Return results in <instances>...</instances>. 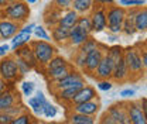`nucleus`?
Wrapping results in <instances>:
<instances>
[{
  "label": "nucleus",
  "mask_w": 147,
  "mask_h": 124,
  "mask_svg": "<svg viewBox=\"0 0 147 124\" xmlns=\"http://www.w3.org/2000/svg\"><path fill=\"white\" fill-rule=\"evenodd\" d=\"M30 6L24 1V0H17V1H11L9 3L6 7H3L0 10V16L1 18H9L13 20L18 24L24 25L27 23V20L30 17Z\"/></svg>",
  "instance_id": "obj_1"
},
{
  "label": "nucleus",
  "mask_w": 147,
  "mask_h": 124,
  "mask_svg": "<svg viewBox=\"0 0 147 124\" xmlns=\"http://www.w3.org/2000/svg\"><path fill=\"white\" fill-rule=\"evenodd\" d=\"M30 45L33 48V52L36 55L37 64L41 68H45V65L58 54V48L55 47L51 41L44 40H31Z\"/></svg>",
  "instance_id": "obj_2"
},
{
  "label": "nucleus",
  "mask_w": 147,
  "mask_h": 124,
  "mask_svg": "<svg viewBox=\"0 0 147 124\" xmlns=\"http://www.w3.org/2000/svg\"><path fill=\"white\" fill-rule=\"evenodd\" d=\"M123 59L127 65L129 71H130V79L139 78L142 75V72L144 71L143 68V62H142V56H140V51L134 47H129L125 48V54H123Z\"/></svg>",
  "instance_id": "obj_3"
},
{
  "label": "nucleus",
  "mask_w": 147,
  "mask_h": 124,
  "mask_svg": "<svg viewBox=\"0 0 147 124\" xmlns=\"http://www.w3.org/2000/svg\"><path fill=\"white\" fill-rule=\"evenodd\" d=\"M0 78L4 79L7 83L16 82L21 78L16 65L14 55H6L0 59Z\"/></svg>",
  "instance_id": "obj_4"
},
{
  "label": "nucleus",
  "mask_w": 147,
  "mask_h": 124,
  "mask_svg": "<svg viewBox=\"0 0 147 124\" xmlns=\"http://www.w3.org/2000/svg\"><path fill=\"white\" fill-rule=\"evenodd\" d=\"M92 23V33H102L108 27L106 20V7L102 4H93V9L89 13Z\"/></svg>",
  "instance_id": "obj_5"
},
{
  "label": "nucleus",
  "mask_w": 147,
  "mask_h": 124,
  "mask_svg": "<svg viewBox=\"0 0 147 124\" xmlns=\"http://www.w3.org/2000/svg\"><path fill=\"white\" fill-rule=\"evenodd\" d=\"M105 52H106L105 47L99 45L98 48H95V50H92L91 52L86 54L85 65H84V69H82V71L85 72V73H88V75H91V76H93V72L96 71V68H98L99 62L102 61Z\"/></svg>",
  "instance_id": "obj_6"
},
{
  "label": "nucleus",
  "mask_w": 147,
  "mask_h": 124,
  "mask_svg": "<svg viewBox=\"0 0 147 124\" xmlns=\"http://www.w3.org/2000/svg\"><path fill=\"white\" fill-rule=\"evenodd\" d=\"M82 80H85L84 76H82V73L78 72L76 69H72V71L69 72L65 78L59 79L58 82H54L53 86H50V90H53V92L55 93V92H58V90H62V89L75 86L76 83H79V82H82Z\"/></svg>",
  "instance_id": "obj_7"
},
{
  "label": "nucleus",
  "mask_w": 147,
  "mask_h": 124,
  "mask_svg": "<svg viewBox=\"0 0 147 124\" xmlns=\"http://www.w3.org/2000/svg\"><path fill=\"white\" fill-rule=\"evenodd\" d=\"M23 25L9 18H0V40L9 41L20 31Z\"/></svg>",
  "instance_id": "obj_8"
},
{
  "label": "nucleus",
  "mask_w": 147,
  "mask_h": 124,
  "mask_svg": "<svg viewBox=\"0 0 147 124\" xmlns=\"http://www.w3.org/2000/svg\"><path fill=\"white\" fill-rule=\"evenodd\" d=\"M113 68H115V64L112 62L109 56L105 54L102 61L99 62L96 71L93 72V78L96 80H105V79H112V75H113Z\"/></svg>",
  "instance_id": "obj_9"
},
{
  "label": "nucleus",
  "mask_w": 147,
  "mask_h": 124,
  "mask_svg": "<svg viewBox=\"0 0 147 124\" xmlns=\"http://www.w3.org/2000/svg\"><path fill=\"white\" fill-rule=\"evenodd\" d=\"M126 17V9L122 6L112 4L106 7V20H108V27L110 25H122Z\"/></svg>",
  "instance_id": "obj_10"
},
{
  "label": "nucleus",
  "mask_w": 147,
  "mask_h": 124,
  "mask_svg": "<svg viewBox=\"0 0 147 124\" xmlns=\"http://www.w3.org/2000/svg\"><path fill=\"white\" fill-rule=\"evenodd\" d=\"M126 109H127V114L130 117V123L131 124H147L146 116L142 111V107L139 100H130L126 103Z\"/></svg>",
  "instance_id": "obj_11"
},
{
  "label": "nucleus",
  "mask_w": 147,
  "mask_h": 124,
  "mask_svg": "<svg viewBox=\"0 0 147 124\" xmlns=\"http://www.w3.org/2000/svg\"><path fill=\"white\" fill-rule=\"evenodd\" d=\"M108 113L119 124H131L130 123V117L127 114L126 103H115V105H112L108 109Z\"/></svg>",
  "instance_id": "obj_12"
},
{
  "label": "nucleus",
  "mask_w": 147,
  "mask_h": 124,
  "mask_svg": "<svg viewBox=\"0 0 147 124\" xmlns=\"http://www.w3.org/2000/svg\"><path fill=\"white\" fill-rule=\"evenodd\" d=\"M72 111L81 113V114H88V116H96V113L100 110V102L98 99H93L89 102L78 103V105H71Z\"/></svg>",
  "instance_id": "obj_13"
},
{
  "label": "nucleus",
  "mask_w": 147,
  "mask_h": 124,
  "mask_svg": "<svg viewBox=\"0 0 147 124\" xmlns=\"http://www.w3.org/2000/svg\"><path fill=\"white\" fill-rule=\"evenodd\" d=\"M13 55L14 56H18V58H21L24 62H27L33 69L38 66V64H37V59H36V55L33 52V48H31V45L30 44H26V45H23V47H20L17 50H14L13 51Z\"/></svg>",
  "instance_id": "obj_14"
},
{
  "label": "nucleus",
  "mask_w": 147,
  "mask_h": 124,
  "mask_svg": "<svg viewBox=\"0 0 147 124\" xmlns=\"http://www.w3.org/2000/svg\"><path fill=\"white\" fill-rule=\"evenodd\" d=\"M91 37V34H88L86 31H84L81 27L75 25L69 30V37H68V44L74 47V48H79L88 38Z\"/></svg>",
  "instance_id": "obj_15"
},
{
  "label": "nucleus",
  "mask_w": 147,
  "mask_h": 124,
  "mask_svg": "<svg viewBox=\"0 0 147 124\" xmlns=\"http://www.w3.org/2000/svg\"><path fill=\"white\" fill-rule=\"evenodd\" d=\"M93 99H98V93L96 89L91 86V85H85L84 88H81L78 90V93L75 95V97L72 99L71 105H78V103H84V102H89Z\"/></svg>",
  "instance_id": "obj_16"
},
{
  "label": "nucleus",
  "mask_w": 147,
  "mask_h": 124,
  "mask_svg": "<svg viewBox=\"0 0 147 124\" xmlns=\"http://www.w3.org/2000/svg\"><path fill=\"white\" fill-rule=\"evenodd\" d=\"M85 85H86L85 80H82V82L76 83L75 86H71V88H67V89H62V90L55 92V96H57V99H58L59 102H64V103H69V105H71L72 99L75 97V95L78 93V90L81 88H84Z\"/></svg>",
  "instance_id": "obj_17"
},
{
  "label": "nucleus",
  "mask_w": 147,
  "mask_h": 124,
  "mask_svg": "<svg viewBox=\"0 0 147 124\" xmlns=\"http://www.w3.org/2000/svg\"><path fill=\"white\" fill-rule=\"evenodd\" d=\"M112 79L115 82H119V83H123L130 79V71H129L127 65L125 62V59L122 58L119 62L115 64V68H113V75H112Z\"/></svg>",
  "instance_id": "obj_18"
},
{
  "label": "nucleus",
  "mask_w": 147,
  "mask_h": 124,
  "mask_svg": "<svg viewBox=\"0 0 147 124\" xmlns=\"http://www.w3.org/2000/svg\"><path fill=\"white\" fill-rule=\"evenodd\" d=\"M18 100H20V97H18V95H16V92L6 89L4 92L0 93V111H6L9 107L18 103Z\"/></svg>",
  "instance_id": "obj_19"
},
{
  "label": "nucleus",
  "mask_w": 147,
  "mask_h": 124,
  "mask_svg": "<svg viewBox=\"0 0 147 124\" xmlns=\"http://www.w3.org/2000/svg\"><path fill=\"white\" fill-rule=\"evenodd\" d=\"M72 69H74V65L71 62H68V64H65V65H62L59 68H55L53 71H45V73H47V78L54 83V82H58L59 79L65 78Z\"/></svg>",
  "instance_id": "obj_20"
},
{
  "label": "nucleus",
  "mask_w": 147,
  "mask_h": 124,
  "mask_svg": "<svg viewBox=\"0 0 147 124\" xmlns=\"http://www.w3.org/2000/svg\"><path fill=\"white\" fill-rule=\"evenodd\" d=\"M78 17H79V14H78L74 9H68V10L62 11V16H61V18H59L58 24L62 25V27H65V28H69V30H71L72 27L76 25Z\"/></svg>",
  "instance_id": "obj_21"
},
{
  "label": "nucleus",
  "mask_w": 147,
  "mask_h": 124,
  "mask_svg": "<svg viewBox=\"0 0 147 124\" xmlns=\"http://www.w3.org/2000/svg\"><path fill=\"white\" fill-rule=\"evenodd\" d=\"M51 40L57 44H65L68 42V37H69V28H65L59 24H57L54 27H51Z\"/></svg>",
  "instance_id": "obj_22"
},
{
  "label": "nucleus",
  "mask_w": 147,
  "mask_h": 124,
  "mask_svg": "<svg viewBox=\"0 0 147 124\" xmlns=\"http://www.w3.org/2000/svg\"><path fill=\"white\" fill-rule=\"evenodd\" d=\"M61 16H62V10H59L55 6L48 7L47 11H45V14H44V23H45V25L50 27V28L57 25L58 21H59V18H61Z\"/></svg>",
  "instance_id": "obj_23"
},
{
  "label": "nucleus",
  "mask_w": 147,
  "mask_h": 124,
  "mask_svg": "<svg viewBox=\"0 0 147 124\" xmlns=\"http://www.w3.org/2000/svg\"><path fill=\"white\" fill-rule=\"evenodd\" d=\"M134 25L137 33H146L147 31V7H139L136 16H134Z\"/></svg>",
  "instance_id": "obj_24"
},
{
  "label": "nucleus",
  "mask_w": 147,
  "mask_h": 124,
  "mask_svg": "<svg viewBox=\"0 0 147 124\" xmlns=\"http://www.w3.org/2000/svg\"><path fill=\"white\" fill-rule=\"evenodd\" d=\"M69 124H95L96 119L95 116H88V114H81L76 111H71L68 114V120Z\"/></svg>",
  "instance_id": "obj_25"
},
{
  "label": "nucleus",
  "mask_w": 147,
  "mask_h": 124,
  "mask_svg": "<svg viewBox=\"0 0 147 124\" xmlns=\"http://www.w3.org/2000/svg\"><path fill=\"white\" fill-rule=\"evenodd\" d=\"M10 41H11V44H10V51H14V50H17V48L26 45V44H30V41H31V34L24 33V31L20 30Z\"/></svg>",
  "instance_id": "obj_26"
},
{
  "label": "nucleus",
  "mask_w": 147,
  "mask_h": 124,
  "mask_svg": "<svg viewBox=\"0 0 147 124\" xmlns=\"http://www.w3.org/2000/svg\"><path fill=\"white\" fill-rule=\"evenodd\" d=\"M93 0H72V6L71 9H74L79 16L81 14H89L93 9Z\"/></svg>",
  "instance_id": "obj_27"
},
{
  "label": "nucleus",
  "mask_w": 147,
  "mask_h": 124,
  "mask_svg": "<svg viewBox=\"0 0 147 124\" xmlns=\"http://www.w3.org/2000/svg\"><path fill=\"white\" fill-rule=\"evenodd\" d=\"M105 54H106L110 59H112V62H113V64H116V62H119V61L123 58L125 48H123V47H120V45H112V47L108 48V51H106Z\"/></svg>",
  "instance_id": "obj_28"
},
{
  "label": "nucleus",
  "mask_w": 147,
  "mask_h": 124,
  "mask_svg": "<svg viewBox=\"0 0 147 124\" xmlns=\"http://www.w3.org/2000/svg\"><path fill=\"white\" fill-rule=\"evenodd\" d=\"M122 33L126 34V36H129V37H133L136 33H137L133 17H127V16L125 17V21H123V24H122Z\"/></svg>",
  "instance_id": "obj_29"
},
{
  "label": "nucleus",
  "mask_w": 147,
  "mask_h": 124,
  "mask_svg": "<svg viewBox=\"0 0 147 124\" xmlns=\"http://www.w3.org/2000/svg\"><path fill=\"white\" fill-rule=\"evenodd\" d=\"M78 27H81L84 31H86L88 34H92V23H91V17L89 14H81L78 17V23H76Z\"/></svg>",
  "instance_id": "obj_30"
},
{
  "label": "nucleus",
  "mask_w": 147,
  "mask_h": 124,
  "mask_svg": "<svg viewBox=\"0 0 147 124\" xmlns=\"http://www.w3.org/2000/svg\"><path fill=\"white\" fill-rule=\"evenodd\" d=\"M65 64H68V61L64 58V56H61V55H55L54 58L45 65V71H53V69H55V68H59V66H62V65H65Z\"/></svg>",
  "instance_id": "obj_31"
},
{
  "label": "nucleus",
  "mask_w": 147,
  "mask_h": 124,
  "mask_svg": "<svg viewBox=\"0 0 147 124\" xmlns=\"http://www.w3.org/2000/svg\"><path fill=\"white\" fill-rule=\"evenodd\" d=\"M33 36L36 37L37 40H44V41H51V36H50V33L47 31V28L44 27V25H37L34 27V30H33Z\"/></svg>",
  "instance_id": "obj_32"
},
{
  "label": "nucleus",
  "mask_w": 147,
  "mask_h": 124,
  "mask_svg": "<svg viewBox=\"0 0 147 124\" xmlns=\"http://www.w3.org/2000/svg\"><path fill=\"white\" fill-rule=\"evenodd\" d=\"M41 111H42V116H44L45 119H54L55 116H57V113H58L57 107H55L54 105H51L50 102H45V103L41 106Z\"/></svg>",
  "instance_id": "obj_33"
},
{
  "label": "nucleus",
  "mask_w": 147,
  "mask_h": 124,
  "mask_svg": "<svg viewBox=\"0 0 147 124\" xmlns=\"http://www.w3.org/2000/svg\"><path fill=\"white\" fill-rule=\"evenodd\" d=\"M99 45H100V44H99V42H98L96 40H93L92 37H89V38H88V40H86V41H85V42H84V44H82V45H81V47L78 48V50H79L81 52H84L85 55H86L88 52H91L92 50L98 48Z\"/></svg>",
  "instance_id": "obj_34"
},
{
  "label": "nucleus",
  "mask_w": 147,
  "mask_h": 124,
  "mask_svg": "<svg viewBox=\"0 0 147 124\" xmlns=\"http://www.w3.org/2000/svg\"><path fill=\"white\" fill-rule=\"evenodd\" d=\"M34 120H33V116L27 111H23L21 114H18L16 117H13V121L11 124H33Z\"/></svg>",
  "instance_id": "obj_35"
},
{
  "label": "nucleus",
  "mask_w": 147,
  "mask_h": 124,
  "mask_svg": "<svg viewBox=\"0 0 147 124\" xmlns=\"http://www.w3.org/2000/svg\"><path fill=\"white\" fill-rule=\"evenodd\" d=\"M14 59H16V65H17V69H18V73H20V76H24V75H27L28 72L31 71L33 68L27 64V62H24L21 58H18V56H14Z\"/></svg>",
  "instance_id": "obj_36"
},
{
  "label": "nucleus",
  "mask_w": 147,
  "mask_h": 124,
  "mask_svg": "<svg viewBox=\"0 0 147 124\" xmlns=\"http://www.w3.org/2000/svg\"><path fill=\"white\" fill-rule=\"evenodd\" d=\"M119 4L125 9L129 7H143L146 4V0H119Z\"/></svg>",
  "instance_id": "obj_37"
},
{
  "label": "nucleus",
  "mask_w": 147,
  "mask_h": 124,
  "mask_svg": "<svg viewBox=\"0 0 147 124\" xmlns=\"http://www.w3.org/2000/svg\"><path fill=\"white\" fill-rule=\"evenodd\" d=\"M85 58H86V55L84 52H81L79 50L75 52L74 55V65L76 66V68H79V69H84V65H85Z\"/></svg>",
  "instance_id": "obj_38"
},
{
  "label": "nucleus",
  "mask_w": 147,
  "mask_h": 124,
  "mask_svg": "<svg viewBox=\"0 0 147 124\" xmlns=\"http://www.w3.org/2000/svg\"><path fill=\"white\" fill-rule=\"evenodd\" d=\"M27 103H28V106L33 109V111H34L36 114H38V116H42V111H41V105L38 103V100H37L36 97H28Z\"/></svg>",
  "instance_id": "obj_39"
},
{
  "label": "nucleus",
  "mask_w": 147,
  "mask_h": 124,
  "mask_svg": "<svg viewBox=\"0 0 147 124\" xmlns=\"http://www.w3.org/2000/svg\"><path fill=\"white\" fill-rule=\"evenodd\" d=\"M53 4H54L55 7H58L59 10L65 11V10L71 9V6H72V0H54Z\"/></svg>",
  "instance_id": "obj_40"
},
{
  "label": "nucleus",
  "mask_w": 147,
  "mask_h": 124,
  "mask_svg": "<svg viewBox=\"0 0 147 124\" xmlns=\"http://www.w3.org/2000/svg\"><path fill=\"white\" fill-rule=\"evenodd\" d=\"M21 92L24 96H31L34 92V82H23L21 83Z\"/></svg>",
  "instance_id": "obj_41"
},
{
  "label": "nucleus",
  "mask_w": 147,
  "mask_h": 124,
  "mask_svg": "<svg viewBox=\"0 0 147 124\" xmlns=\"http://www.w3.org/2000/svg\"><path fill=\"white\" fill-rule=\"evenodd\" d=\"M96 88L99 89V90H102V92H108V90H110V89L113 88V82H112V79L98 80V85H96Z\"/></svg>",
  "instance_id": "obj_42"
},
{
  "label": "nucleus",
  "mask_w": 147,
  "mask_h": 124,
  "mask_svg": "<svg viewBox=\"0 0 147 124\" xmlns=\"http://www.w3.org/2000/svg\"><path fill=\"white\" fill-rule=\"evenodd\" d=\"M24 111V107L21 106L20 103H16L14 106L9 107L7 110H6V113H9L10 116H13V117H16V116H18V114H21Z\"/></svg>",
  "instance_id": "obj_43"
},
{
  "label": "nucleus",
  "mask_w": 147,
  "mask_h": 124,
  "mask_svg": "<svg viewBox=\"0 0 147 124\" xmlns=\"http://www.w3.org/2000/svg\"><path fill=\"white\" fill-rule=\"evenodd\" d=\"M99 124H119L112 116H110L109 113L106 111V113H103L102 114V117L99 119Z\"/></svg>",
  "instance_id": "obj_44"
},
{
  "label": "nucleus",
  "mask_w": 147,
  "mask_h": 124,
  "mask_svg": "<svg viewBox=\"0 0 147 124\" xmlns=\"http://www.w3.org/2000/svg\"><path fill=\"white\" fill-rule=\"evenodd\" d=\"M13 116H10L6 111H0V124H11Z\"/></svg>",
  "instance_id": "obj_45"
},
{
  "label": "nucleus",
  "mask_w": 147,
  "mask_h": 124,
  "mask_svg": "<svg viewBox=\"0 0 147 124\" xmlns=\"http://www.w3.org/2000/svg\"><path fill=\"white\" fill-rule=\"evenodd\" d=\"M136 95V90L134 89H123V90H120V93H119V96L120 97H123V99H129V97H131V96H134Z\"/></svg>",
  "instance_id": "obj_46"
},
{
  "label": "nucleus",
  "mask_w": 147,
  "mask_h": 124,
  "mask_svg": "<svg viewBox=\"0 0 147 124\" xmlns=\"http://www.w3.org/2000/svg\"><path fill=\"white\" fill-rule=\"evenodd\" d=\"M140 51V56H142V62H143V68L147 69V47L139 50Z\"/></svg>",
  "instance_id": "obj_47"
},
{
  "label": "nucleus",
  "mask_w": 147,
  "mask_h": 124,
  "mask_svg": "<svg viewBox=\"0 0 147 124\" xmlns=\"http://www.w3.org/2000/svg\"><path fill=\"white\" fill-rule=\"evenodd\" d=\"M34 27H36V24H34V23H30V24L23 25L20 30H21V31H24V33H28V34H31V36H33V30H34Z\"/></svg>",
  "instance_id": "obj_48"
},
{
  "label": "nucleus",
  "mask_w": 147,
  "mask_h": 124,
  "mask_svg": "<svg viewBox=\"0 0 147 124\" xmlns=\"http://www.w3.org/2000/svg\"><path fill=\"white\" fill-rule=\"evenodd\" d=\"M9 52H10V45H9V44H3V45H0V58L9 55Z\"/></svg>",
  "instance_id": "obj_49"
},
{
  "label": "nucleus",
  "mask_w": 147,
  "mask_h": 124,
  "mask_svg": "<svg viewBox=\"0 0 147 124\" xmlns=\"http://www.w3.org/2000/svg\"><path fill=\"white\" fill-rule=\"evenodd\" d=\"M34 97H36L37 100H38V103H40L41 106H42L45 102H48V100H47V97L44 96V93H42V92H40V90H38V92L36 93V96H34Z\"/></svg>",
  "instance_id": "obj_50"
},
{
  "label": "nucleus",
  "mask_w": 147,
  "mask_h": 124,
  "mask_svg": "<svg viewBox=\"0 0 147 124\" xmlns=\"http://www.w3.org/2000/svg\"><path fill=\"white\" fill-rule=\"evenodd\" d=\"M139 103H140V107H142L143 114L146 116V119H147V97H142V99L139 100Z\"/></svg>",
  "instance_id": "obj_51"
},
{
  "label": "nucleus",
  "mask_w": 147,
  "mask_h": 124,
  "mask_svg": "<svg viewBox=\"0 0 147 124\" xmlns=\"http://www.w3.org/2000/svg\"><path fill=\"white\" fill-rule=\"evenodd\" d=\"M93 3H96V4H102V6L108 7V6L115 4V0H93Z\"/></svg>",
  "instance_id": "obj_52"
},
{
  "label": "nucleus",
  "mask_w": 147,
  "mask_h": 124,
  "mask_svg": "<svg viewBox=\"0 0 147 124\" xmlns=\"http://www.w3.org/2000/svg\"><path fill=\"white\" fill-rule=\"evenodd\" d=\"M6 89H7V82H6L4 79H1V78H0V93H1V92H4Z\"/></svg>",
  "instance_id": "obj_53"
},
{
  "label": "nucleus",
  "mask_w": 147,
  "mask_h": 124,
  "mask_svg": "<svg viewBox=\"0 0 147 124\" xmlns=\"http://www.w3.org/2000/svg\"><path fill=\"white\" fill-rule=\"evenodd\" d=\"M117 38H119V36L117 34H108V41H110V42H116L117 41Z\"/></svg>",
  "instance_id": "obj_54"
},
{
  "label": "nucleus",
  "mask_w": 147,
  "mask_h": 124,
  "mask_svg": "<svg viewBox=\"0 0 147 124\" xmlns=\"http://www.w3.org/2000/svg\"><path fill=\"white\" fill-rule=\"evenodd\" d=\"M7 4H9V1H7V0H0V10H1L3 7H6Z\"/></svg>",
  "instance_id": "obj_55"
},
{
  "label": "nucleus",
  "mask_w": 147,
  "mask_h": 124,
  "mask_svg": "<svg viewBox=\"0 0 147 124\" xmlns=\"http://www.w3.org/2000/svg\"><path fill=\"white\" fill-rule=\"evenodd\" d=\"M24 1H26L27 4H36L37 1H38V0H24Z\"/></svg>",
  "instance_id": "obj_56"
},
{
  "label": "nucleus",
  "mask_w": 147,
  "mask_h": 124,
  "mask_svg": "<svg viewBox=\"0 0 147 124\" xmlns=\"http://www.w3.org/2000/svg\"><path fill=\"white\" fill-rule=\"evenodd\" d=\"M7 1H9V3H11V1H17V0H7Z\"/></svg>",
  "instance_id": "obj_57"
},
{
  "label": "nucleus",
  "mask_w": 147,
  "mask_h": 124,
  "mask_svg": "<svg viewBox=\"0 0 147 124\" xmlns=\"http://www.w3.org/2000/svg\"><path fill=\"white\" fill-rule=\"evenodd\" d=\"M62 124H69V123H68V121H65V123H62Z\"/></svg>",
  "instance_id": "obj_58"
},
{
  "label": "nucleus",
  "mask_w": 147,
  "mask_h": 124,
  "mask_svg": "<svg viewBox=\"0 0 147 124\" xmlns=\"http://www.w3.org/2000/svg\"><path fill=\"white\" fill-rule=\"evenodd\" d=\"M33 124H37V123H33Z\"/></svg>",
  "instance_id": "obj_59"
}]
</instances>
